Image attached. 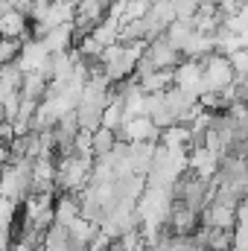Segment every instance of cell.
<instances>
[{"instance_id": "6da1fadb", "label": "cell", "mask_w": 248, "mask_h": 251, "mask_svg": "<svg viewBox=\"0 0 248 251\" xmlns=\"http://www.w3.org/2000/svg\"><path fill=\"white\" fill-rule=\"evenodd\" d=\"M140 62H146L152 70H175L178 64L184 62V56H181L178 47H173V41L167 35H158V38H152L143 47Z\"/></svg>"}, {"instance_id": "7a4b0ae2", "label": "cell", "mask_w": 248, "mask_h": 251, "mask_svg": "<svg viewBox=\"0 0 248 251\" xmlns=\"http://www.w3.org/2000/svg\"><path fill=\"white\" fill-rule=\"evenodd\" d=\"M117 131L114 128H108V126H99L94 134H91V140H88V155L94 158V161H99V158H108L114 149H117Z\"/></svg>"}]
</instances>
